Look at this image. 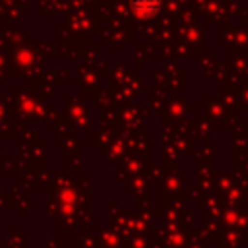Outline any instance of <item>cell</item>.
<instances>
[{"label": "cell", "mask_w": 248, "mask_h": 248, "mask_svg": "<svg viewBox=\"0 0 248 248\" xmlns=\"http://www.w3.org/2000/svg\"><path fill=\"white\" fill-rule=\"evenodd\" d=\"M132 8L141 16H149L159 10V0H132Z\"/></svg>", "instance_id": "cell-1"}]
</instances>
